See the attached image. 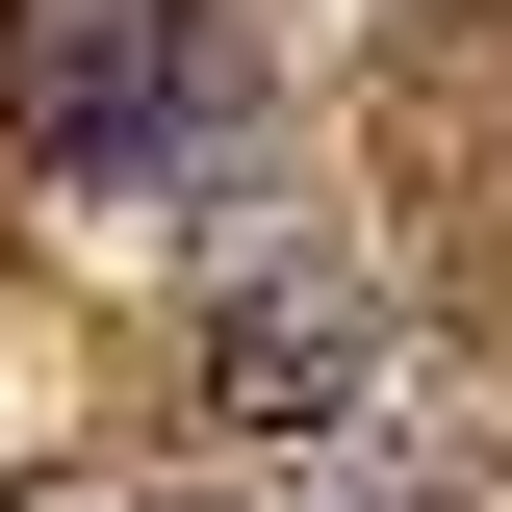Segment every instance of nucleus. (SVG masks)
<instances>
[{"label": "nucleus", "mask_w": 512, "mask_h": 512, "mask_svg": "<svg viewBox=\"0 0 512 512\" xmlns=\"http://www.w3.org/2000/svg\"><path fill=\"white\" fill-rule=\"evenodd\" d=\"M359 359H384L359 282H308V256H282V282H231V308H205V436H256V461L333 436V410H359Z\"/></svg>", "instance_id": "f03ea898"}, {"label": "nucleus", "mask_w": 512, "mask_h": 512, "mask_svg": "<svg viewBox=\"0 0 512 512\" xmlns=\"http://www.w3.org/2000/svg\"><path fill=\"white\" fill-rule=\"evenodd\" d=\"M205 103H231L205 0H0V154L26 180H154Z\"/></svg>", "instance_id": "f257e3e1"}]
</instances>
